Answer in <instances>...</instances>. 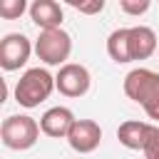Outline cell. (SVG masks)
Instances as JSON below:
<instances>
[{
    "instance_id": "cell-17",
    "label": "cell",
    "mask_w": 159,
    "mask_h": 159,
    "mask_svg": "<svg viewBox=\"0 0 159 159\" xmlns=\"http://www.w3.org/2000/svg\"><path fill=\"white\" fill-rule=\"evenodd\" d=\"M144 112H147V117H149V119H154V122H159V102H157L154 107H149V109H144Z\"/></svg>"
},
{
    "instance_id": "cell-14",
    "label": "cell",
    "mask_w": 159,
    "mask_h": 159,
    "mask_svg": "<svg viewBox=\"0 0 159 159\" xmlns=\"http://www.w3.org/2000/svg\"><path fill=\"white\" fill-rule=\"evenodd\" d=\"M152 7L149 0H119V10L127 15H144Z\"/></svg>"
},
{
    "instance_id": "cell-15",
    "label": "cell",
    "mask_w": 159,
    "mask_h": 159,
    "mask_svg": "<svg viewBox=\"0 0 159 159\" xmlns=\"http://www.w3.org/2000/svg\"><path fill=\"white\" fill-rule=\"evenodd\" d=\"M142 152H144L147 159H159V127H152L149 139H147V144H144Z\"/></svg>"
},
{
    "instance_id": "cell-10",
    "label": "cell",
    "mask_w": 159,
    "mask_h": 159,
    "mask_svg": "<svg viewBox=\"0 0 159 159\" xmlns=\"http://www.w3.org/2000/svg\"><path fill=\"white\" fill-rule=\"evenodd\" d=\"M157 52V32L147 25L129 27V55L132 60H149Z\"/></svg>"
},
{
    "instance_id": "cell-11",
    "label": "cell",
    "mask_w": 159,
    "mask_h": 159,
    "mask_svg": "<svg viewBox=\"0 0 159 159\" xmlns=\"http://www.w3.org/2000/svg\"><path fill=\"white\" fill-rule=\"evenodd\" d=\"M152 127H154V124H149V122L127 119V122L119 124V129H117V139H119V144L127 147V149H134V152H137V149H144Z\"/></svg>"
},
{
    "instance_id": "cell-2",
    "label": "cell",
    "mask_w": 159,
    "mask_h": 159,
    "mask_svg": "<svg viewBox=\"0 0 159 159\" xmlns=\"http://www.w3.org/2000/svg\"><path fill=\"white\" fill-rule=\"evenodd\" d=\"M40 122L27 114H10L0 124V139L12 152H27L40 139Z\"/></svg>"
},
{
    "instance_id": "cell-3",
    "label": "cell",
    "mask_w": 159,
    "mask_h": 159,
    "mask_svg": "<svg viewBox=\"0 0 159 159\" xmlns=\"http://www.w3.org/2000/svg\"><path fill=\"white\" fill-rule=\"evenodd\" d=\"M124 94L137 102L142 109H149L159 102V72L149 67H134L124 77Z\"/></svg>"
},
{
    "instance_id": "cell-1",
    "label": "cell",
    "mask_w": 159,
    "mask_h": 159,
    "mask_svg": "<svg viewBox=\"0 0 159 159\" xmlns=\"http://www.w3.org/2000/svg\"><path fill=\"white\" fill-rule=\"evenodd\" d=\"M55 87V77L45 70V67H30L20 75L17 84H15V102L20 107H40V102H45L52 94Z\"/></svg>"
},
{
    "instance_id": "cell-12",
    "label": "cell",
    "mask_w": 159,
    "mask_h": 159,
    "mask_svg": "<svg viewBox=\"0 0 159 159\" xmlns=\"http://www.w3.org/2000/svg\"><path fill=\"white\" fill-rule=\"evenodd\" d=\"M107 55L117 65L132 62V55H129V27H117V30L109 32V37H107Z\"/></svg>"
},
{
    "instance_id": "cell-8",
    "label": "cell",
    "mask_w": 159,
    "mask_h": 159,
    "mask_svg": "<svg viewBox=\"0 0 159 159\" xmlns=\"http://www.w3.org/2000/svg\"><path fill=\"white\" fill-rule=\"evenodd\" d=\"M75 114L70 107H50L42 117H40V129L45 137H52V139H67L72 124H75Z\"/></svg>"
},
{
    "instance_id": "cell-16",
    "label": "cell",
    "mask_w": 159,
    "mask_h": 159,
    "mask_svg": "<svg viewBox=\"0 0 159 159\" xmlns=\"http://www.w3.org/2000/svg\"><path fill=\"white\" fill-rule=\"evenodd\" d=\"M70 5L84 15H97L104 10V0H92V2H77V0H70Z\"/></svg>"
},
{
    "instance_id": "cell-6",
    "label": "cell",
    "mask_w": 159,
    "mask_h": 159,
    "mask_svg": "<svg viewBox=\"0 0 159 159\" xmlns=\"http://www.w3.org/2000/svg\"><path fill=\"white\" fill-rule=\"evenodd\" d=\"M32 50H35V45L30 42L27 35H22V32L5 35L2 42H0V67L5 72H15V70L25 67V62L32 55Z\"/></svg>"
},
{
    "instance_id": "cell-13",
    "label": "cell",
    "mask_w": 159,
    "mask_h": 159,
    "mask_svg": "<svg viewBox=\"0 0 159 159\" xmlns=\"http://www.w3.org/2000/svg\"><path fill=\"white\" fill-rule=\"evenodd\" d=\"M25 10H30L25 0H0V17L5 20H17Z\"/></svg>"
},
{
    "instance_id": "cell-9",
    "label": "cell",
    "mask_w": 159,
    "mask_h": 159,
    "mask_svg": "<svg viewBox=\"0 0 159 159\" xmlns=\"http://www.w3.org/2000/svg\"><path fill=\"white\" fill-rule=\"evenodd\" d=\"M30 17H32V22L40 27V32H42V30H57V27H62L65 10H62V5L55 2V0H35V2L30 5Z\"/></svg>"
},
{
    "instance_id": "cell-5",
    "label": "cell",
    "mask_w": 159,
    "mask_h": 159,
    "mask_svg": "<svg viewBox=\"0 0 159 159\" xmlns=\"http://www.w3.org/2000/svg\"><path fill=\"white\" fill-rule=\"evenodd\" d=\"M55 87L62 97H70V99H77V97H84L92 87V75L84 65L80 62H67L60 67V72L55 75Z\"/></svg>"
},
{
    "instance_id": "cell-7",
    "label": "cell",
    "mask_w": 159,
    "mask_h": 159,
    "mask_svg": "<svg viewBox=\"0 0 159 159\" xmlns=\"http://www.w3.org/2000/svg\"><path fill=\"white\" fill-rule=\"evenodd\" d=\"M102 142V127L94 119H77L67 134V144L77 154H89L99 147Z\"/></svg>"
},
{
    "instance_id": "cell-4",
    "label": "cell",
    "mask_w": 159,
    "mask_h": 159,
    "mask_svg": "<svg viewBox=\"0 0 159 159\" xmlns=\"http://www.w3.org/2000/svg\"><path fill=\"white\" fill-rule=\"evenodd\" d=\"M35 55L45 62V65H67L70 55H72V37L70 32H65L62 27L57 30H42L35 40Z\"/></svg>"
}]
</instances>
